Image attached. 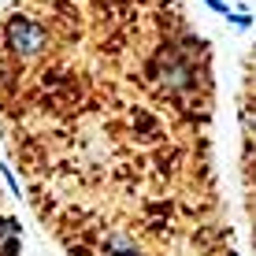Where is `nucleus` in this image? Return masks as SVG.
I'll use <instances>...</instances> for the list:
<instances>
[{"mask_svg":"<svg viewBox=\"0 0 256 256\" xmlns=\"http://www.w3.org/2000/svg\"><path fill=\"white\" fill-rule=\"evenodd\" d=\"M22 252V223L15 216V200L0 178V256H19Z\"/></svg>","mask_w":256,"mask_h":256,"instance_id":"f03ea898","label":"nucleus"},{"mask_svg":"<svg viewBox=\"0 0 256 256\" xmlns=\"http://www.w3.org/2000/svg\"><path fill=\"white\" fill-rule=\"evenodd\" d=\"M226 19H230V22L238 26V30H252V19H249V15H245V12H230V15H226Z\"/></svg>","mask_w":256,"mask_h":256,"instance_id":"7ed1b4c3","label":"nucleus"},{"mask_svg":"<svg viewBox=\"0 0 256 256\" xmlns=\"http://www.w3.org/2000/svg\"><path fill=\"white\" fill-rule=\"evenodd\" d=\"M0 145L64 256H242L216 52L182 0H8Z\"/></svg>","mask_w":256,"mask_h":256,"instance_id":"f257e3e1","label":"nucleus"},{"mask_svg":"<svg viewBox=\"0 0 256 256\" xmlns=\"http://www.w3.org/2000/svg\"><path fill=\"white\" fill-rule=\"evenodd\" d=\"M204 4H208L216 15H230V4H226V0H204Z\"/></svg>","mask_w":256,"mask_h":256,"instance_id":"20e7f679","label":"nucleus"}]
</instances>
